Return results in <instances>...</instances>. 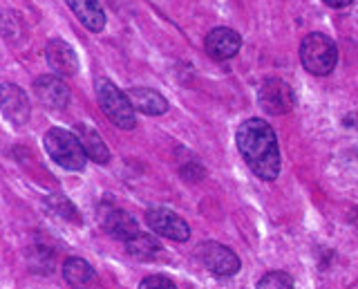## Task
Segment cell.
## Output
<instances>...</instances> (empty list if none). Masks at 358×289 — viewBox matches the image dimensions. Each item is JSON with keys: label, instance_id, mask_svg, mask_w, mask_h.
<instances>
[{"label": "cell", "instance_id": "obj_1", "mask_svg": "<svg viewBox=\"0 0 358 289\" xmlns=\"http://www.w3.org/2000/svg\"><path fill=\"white\" fill-rule=\"evenodd\" d=\"M238 150L249 169L264 182H273L280 173V150L273 128L264 119H246L235 132Z\"/></svg>", "mask_w": 358, "mask_h": 289}, {"label": "cell", "instance_id": "obj_2", "mask_svg": "<svg viewBox=\"0 0 358 289\" xmlns=\"http://www.w3.org/2000/svg\"><path fill=\"white\" fill-rule=\"evenodd\" d=\"M45 150L56 164L67 171H83L87 164L81 139L65 128H52L45 132Z\"/></svg>", "mask_w": 358, "mask_h": 289}, {"label": "cell", "instance_id": "obj_3", "mask_svg": "<svg viewBox=\"0 0 358 289\" xmlns=\"http://www.w3.org/2000/svg\"><path fill=\"white\" fill-rule=\"evenodd\" d=\"M96 90V101L103 110V115L121 130H132L137 124V117H134V106L130 101L128 94H123L119 87L108 81V79H96L94 83Z\"/></svg>", "mask_w": 358, "mask_h": 289}, {"label": "cell", "instance_id": "obj_4", "mask_svg": "<svg viewBox=\"0 0 358 289\" xmlns=\"http://www.w3.org/2000/svg\"><path fill=\"white\" fill-rule=\"evenodd\" d=\"M300 61L309 74L327 76L334 72L336 63H338V50H336V43L329 36L313 31V34L305 36V41H302Z\"/></svg>", "mask_w": 358, "mask_h": 289}, {"label": "cell", "instance_id": "obj_5", "mask_svg": "<svg viewBox=\"0 0 358 289\" xmlns=\"http://www.w3.org/2000/svg\"><path fill=\"white\" fill-rule=\"evenodd\" d=\"M197 258L204 262V267L215 276L229 278L240 272V258L233 249L224 247L220 242H204L199 244Z\"/></svg>", "mask_w": 358, "mask_h": 289}, {"label": "cell", "instance_id": "obj_6", "mask_svg": "<svg viewBox=\"0 0 358 289\" xmlns=\"http://www.w3.org/2000/svg\"><path fill=\"white\" fill-rule=\"evenodd\" d=\"M257 101H260L262 110H266L268 115H287L296 106V94H294V87L287 81L268 79L260 85Z\"/></svg>", "mask_w": 358, "mask_h": 289}, {"label": "cell", "instance_id": "obj_7", "mask_svg": "<svg viewBox=\"0 0 358 289\" xmlns=\"http://www.w3.org/2000/svg\"><path fill=\"white\" fill-rule=\"evenodd\" d=\"M145 222H148V227L157 233V236H164L168 240L186 242L190 236L186 220L179 218L171 209H162V206L150 209L148 213H145Z\"/></svg>", "mask_w": 358, "mask_h": 289}, {"label": "cell", "instance_id": "obj_8", "mask_svg": "<svg viewBox=\"0 0 358 289\" xmlns=\"http://www.w3.org/2000/svg\"><path fill=\"white\" fill-rule=\"evenodd\" d=\"M204 45H206V52H208L210 59L229 61V59H233L235 54L240 52L242 38H240L238 31L231 29V27H215V29L208 31Z\"/></svg>", "mask_w": 358, "mask_h": 289}, {"label": "cell", "instance_id": "obj_9", "mask_svg": "<svg viewBox=\"0 0 358 289\" xmlns=\"http://www.w3.org/2000/svg\"><path fill=\"white\" fill-rule=\"evenodd\" d=\"M34 90L41 101L52 110H65L70 104V87L56 74H45L34 81Z\"/></svg>", "mask_w": 358, "mask_h": 289}, {"label": "cell", "instance_id": "obj_10", "mask_svg": "<svg viewBox=\"0 0 358 289\" xmlns=\"http://www.w3.org/2000/svg\"><path fill=\"white\" fill-rule=\"evenodd\" d=\"M45 59H48V65L52 68V72L59 76H74L78 72L76 52L61 38H52L48 43V48H45Z\"/></svg>", "mask_w": 358, "mask_h": 289}, {"label": "cell", "instance_id": "obj_11", "mask_svg": "<svg viewBox=\"0 0 358 289\" xmlns=\"http://www.w3.org/2000/svg\"><path fill=\"white\" fill-rule=\"evenodd\" d=\"M3 113L16 126H22L29 119L27 94L14 83H3Z\"/></svg>", "mask_w": 358, "mask_h": 289}, {"label": "cell", "instance_id": "obj_12", "mask_svg": "<svg viewBox=\"0 0 358 289\" xmlns=\"http://www.w3.org/2000/svg\"><path fill=\"white\" fill-rule=\"evenodd\" d=\"M103 229L110 233L112 238L128 242L139 233V227L130 213H126L123 209H108V213L103 216Z\"/></svg>", "mask_w": 358, "mask_h": 289}, {"label": "cell", "instance_id": "obj_13", "mask_svg": "<svg viewBox=\"0 0 358 289\" xmlns=\"http://www.w3.org/2000/svg\"><path fill=\"white\" fill-rule=\"evenodd\" d=\"M74 16L81 20V25L90 31H101L106 27V14L101 9L99 0H65Z\"/></svg>", "mask_w": 358, "mask_h": 289}, {"label": "cell", "instance_id": "obj_14", "mask_svg": "<svg viewBox=\"0 0 358 289\" xmlns=\"http://www.w3.org/2000/svg\"><path fill=\"white\" fill-rule=\"evenodd\" d=\"M63 278L74 289H92L96 285V272L83 258H67L63 262Z\"/></svg>", "mask_w": 358, "mask_h": 289}, {"label": "cell", "instance_id": "obj_15", "mask_svg": "<svg viewBox=\"0 0 358 289\" xmlns=\"http://www.w3.org/2000/svg\"><path fill=\"white\" fill-rule=\"evenodd\" d=\"M128 97H130L134 110H139L143 115L159 117L168 110V101L157 90H152V87H132Z\"/></svg>", "mask_w": 358, "mask_h": 289}, {"label": "cell", "instance_id": "obj_16", "mask_svg": "<svg viewBox=\"0 0 358 289\" xmlns=\"http://www.w3.org/2000/svg\"><path fill=\"white\" fill-rule=\"evenodd\" d=\"M76 135L78 139H81L83 143V148H85V155H87V160H92L94 164H101V166H106L110 162V150L106 146V141L101 139L99 132L92 128V126H76Z\"/></svg>", "mask_w": 358, "mask_h": 289}, {"label": "cell", "instance_id": "obj_17", "mask_svg": "<svg viewBox=\"0 0 358 289\" xmlns=\"http://www.w3.org/2000/svg\"><path fill=\"white\" fill-rule=\"evenodd\" d=\"M126 249H128V253L132 255V258L143 260V262L162 258V253H164L162 242L157 240L155 236H148V233H137L132 240L126 242Z\"/></svg>", "mask_w": 358, "mask_h": 289}, {"label": "cell", "instance_id": "obj_18", "mask_svg": "<svg viewBox=\"0 0 358 289\" xmlns=\"http://www.w3.org/2000/svg\"><path fill=\"white\" fill-rule=\"evenodd\" d=\"M255 289H294V278H291L287 272H268L260 278Z\"/></svg>", "mask_w": 358, "mask_h": 289}, {"label": "cell", "instance_id": "obj_19", "mask_svg": "<svg viewBox=\"0 0 358 289\" xmlns=\"http://www.w3.org/2000/svg\"><path fill=\"white\" fill-rule=\"evenodd\" d=\"M139 289H177V287L171 278H166V276H148L141 281Z\"/></svg>", "mask_w": 358, "mask_h": 289}, {"label": "cell", "instance_id": "obj_20", "mask_svg": "<svg viewBox=\"0 0 358 289\" xmlns=\"http://www.w3.org/2000/svg\"><path fill=\"white\" fill-rule=\"evenodd\" d=\"M324 5H329V7H336V9H341V7H347V5H352L354 0H322Z\"/></svg>", "mask_w": 358, "mask_h": 289}]
</instances>
